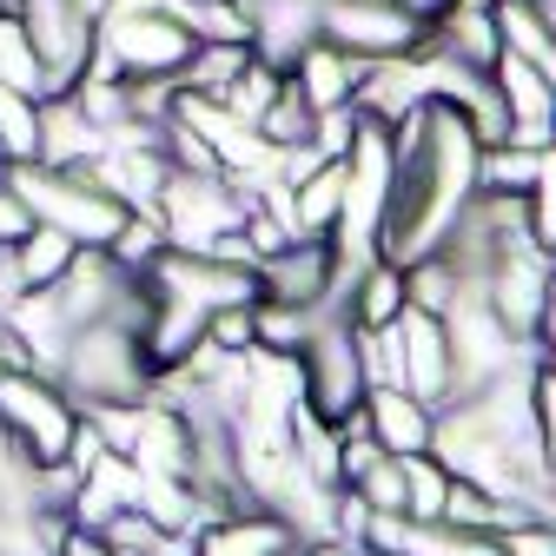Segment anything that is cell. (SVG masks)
<instances>
[{"mask_svg": "<svg viewBox=\"0 0 556 556\" xmlns=\"http://www.w3.org/2000/svg\"><path fill=\"white\" fill-rule=\"evenodd\" d=\"M0 87H14L27 100H47V74H40V60L14 21V8H0Z\"/></svg>", "mask_w": 556, "mask_h": 556, "instance_id": "obj_18", "label": "cell"}, {"mask_svg": "<svg viewBox=\"0 0 556 556\" xmlns=\"http://www.w3.org/2000/svg\"><path fill=\"white\" fill-rule=\"evenodd\" d=\"M344 491H352L371 517H404V464L397 457H378L358 483H344Z\"/></svg>", "mask_w": 556, "mask_h": 556, "instance_id": "obj_21", "label": "cell"}, {"mask_svg": "<svg viewBox=\"0 0 556 556\" xmlns=\"http://www.w3.org/2000/svg\"><path fill=\"white\" fill-rule=\"evenodd\" d=\"M0 431H8L40 470H60L80 431V404L47 371H0Z\"/></svg>", "mask_w": 556, "mask_h": 556, "instance_id": "obj_4", "label": "cell"}, {"mask_svg": "<svg viewBox=\"0 0 556 556\" xmlns=\"http://www.w3.org/2000/svg\"><path fill=\"white\" fill-rule=\"evenodd\" d=\"M549 179V147H483L477 153V192L523 199Z\"/></svg>", "mask_w": 556, "mask_h": 556, "instance_id": "obj_16", "label": "cell"}, {"mask_svg": "<svg viewBox=\"0 0 556 556\" xmlns=\"http://www.w3.org/2000/svg\"><path fill=\"white\" fill-rule=\"evenodd\" d=\"M205 344H213L219 358H252V352H258V331H252V305L213 312V318H205Z\"/></svg>", "mask_w": 556, "mask_h": 556, "instance_id": "obj_22", "label": "cell"}, {"mask_svg": "<svg viewBox=\"0 0 556 556\" xmlns=\"http://www.w3.org/2000/svg\"><path fill=\"white\" fill-rule=\"evenodd\" d=\"M47 378L80 410H126V404H147V391H153V365L139 352V331L126 318L66 331L60 352L47 358Z\"/></svg>", "mask_w": 556, "mask_h": 556, "instance_id": "obj_1", "label": "cell"}, {"mask_svg": "<svg viewBox=\"0 0 556 556\" xmlns=\"http://www.w3.org/2000/svg\"><path fill=\"white\" fill-rule=\"evenodd\" d=\"M8 8H14V21H21V34H27V47L40 60V74H47V100L74 93L87 80L93 40H100L87 8H80V0H8Z\"/></svg>", "mask_w": 556, "mask_h": 556, "instance_id": "obj_6", "label": "cell"}, {"mask_svg": "<svg viewBox=\"0 0 556 556\" xmlns=\"http://www.w3.org/2000/svg\"><path fill=\"white\" fill-rule=\"evenodd\" d=\"M27 232H34V213H27V205H21L8 186H0V258H8V252L27 239Z\"/></svg>", "mask_w": 556, "mask_h": 556, "instance_id": "obj_23", "label": "cell"}, {"mask_svg": "<svg viewBox=\"0 0 556 556\" xmlns=\"http://www.w3.org/2000/svg\"><path fill=\"white\" fill-rule=\"evenodd\" d=\"M404 464V517H417V523H431L438 510H444V491H451V470L425 451V457H397Z\"/></svg>", "mask_w": 556, "mask_h": 556, "instance_id": "obj_19", "label": "cell"}, {"mask_svg": "<svg viewBox=\"0 0 556 556\" xmlns=\"http://www.w3.org/2000/svg\"><path fill=\"white\" fill-rule=\"evenodd\" d=\"M483 14H491L497 27V47L517 53L523 66H536V74H549V0H483Z\"/></svg>", "mask_w": 556, "mask_h": 556, "instance_id": "obj_15", "label": "cell"}, {"mask_svg": "<svg viewBox=\"0 0 556 556\" xmlns=\"http://www.w3.org/2000/svg\"><path fill=\"white\" fill-rule=\"evenodd\" d=\"M358 549L365 556H504L497 536L457 530L444 517H431V523H417V517H371Z\"/></svg>", "mask_w": 556, "mask_h": 556, "instance_id": "obj_11", "label": "cell"}, {"mask_svg": "<svg viewBox=\"0 0 556 556\" xmlns=\"http://www.w3.org/2000/svg\"><path fill=\"white\" fill-rule=\"evenodd\" d=\"M318 40L338 47V53H352L365 66V60H404V53H417L425 27H417L397 0H325V8H318Z\"/></svg>", "mask_w": 556, "mask_h": 556, "instance_id": "obj_8", "label": "cell"}, {"mask_svg": "<svg viewBox=\"0 0 556 556\" xmlns=\"http://www.w3.org/2000/svg\"><path fill=\"white\" fill-rule=\"evenodd\" d=\"M358 417H365V438L384 457H425L431 451V431H438V410H425L417 397H404L397 384H371L365 404H358Z\"/></svg>", "mask_w": 556, "mask_h": 556, "instance_id": "obj_12", "label": "cell"}, {"mask_svg": "<svg viewBox=\"0 0 556 556\" xmlns=\"http://www.w3.org/2000/svg\"><path fill=\"white\" fill-rule=\"evenodd\" d=\"M338 305H344V325L352 331H391L404 318V271L384 258H365L352 271V286L338 292Z\"/></svg>", "mask_w": 556, "mask_h": 556, "instance_id": "obj_14", "label": "cell"}, {"mask_svg": "<svg viewBox=\"0 0 556 556\" xmlns=\"http://www.w3.org/2000/svg\"><path fill=\"white\" fill-rule=\"evenodd\" d=\"M0 371H34V358L21 352V338H14L8 325H0Z\"/></svg>", "mask_w": 556, "mask_h": 556, "instance_id": "obj_24", "label": "cell"}, {"mask_svg": "<svg viewBox=\"0 0 556 556\" xmlns=\"http://www.w3.org/2000/svg\"><path fill=\"white\" fill-rule=\"evenodd\" d=\"M299 365V410L312 417V425H344V417H358L365 404V358H358V331L344 325V312H325L312 325V338L292 352Z\"/></svg>", "mask_w": 556, "mask_h": 556, "instance_id": "obj_3", "label": "cell"}, {"mask_svg": "<svg viewBox=\"0 0 556 556\" xmlns=\"http://www.w3.org/2000/svg\"><path fill=\"white\" fill-rule=\"evenodd\" d=\"M0 186L34 213V226H53L60 239H74L80 252H106L119 239V226L132 219L119 199H106L87 173H66V166H40V160L0 166Z\"/></svg>", "mask_w": 556, "mask_h": 556, "instance_id": "obj_2", "label": "cell"}, {"mask_svg": "<svg viewBox=\"0 0 556 556\" xmlns=\"http://www.w3.org/2000/svg\"><path fill=\"white\" fill-rule=\"evenodd\" d=\"M147 292L153 299H173V305H192V312H232V305H258V271L252 265H226V258H205V252H160L147 271Z\"/></svg>", "mask_w": 556, "mask_h": 556, "instance_id": "obj_7", "label": "cell"}, {"mask_svg": "<svg viewBox=\"0 0 556 556\" xmlns=\"http://www.w3.org/2000/svg\"><path fill=\"white\" fill-rule=\"evenodd\" d=\"M278 87H286V74H271L265 60H245V66H239V80L219 93V106H226V113H239L245 126H258V119H265V106L278 100Z\"/></svg>", "mask_w": 556, "mask_h": 556, "instance_id": "obj_20", "label": "cell"}, {"mask_svg": "<svg viewBox=\"0 0 556 556\" xmlns=\"http://www.w3.org/2000/svg\"><path fill=\"white\" fill-rule=\"evenodd\" d=\"M74 258H80L74 239H60L53 226H34V232L8 252V271H14V286H21V292H53Z\"/></svg>", "mask_w": 556, "mask_h": 556, "instance_id": "obj_17", "label": "cell"}, {"mask_svg": "<svg viewBox=\"0 0 556 556\" xmlns=\"http://www.w3.org/2000/svg\"><path fill=\"white\" fill-rule=\"evenodd\" d=\"M384 338V358H391V384L404 397H417L425 410H444L451 404V344H444V318H425V312H410L378 331Z\"/></svg>", "mask_w": 556, "mask_h": 556, "instance_id": "obj_9", "label": "cell"}, {"mask_svg": "<svg viewBox=\"0 0 556 556\" xmlns=\"http://www.w3.org/2000/svg\"><path fill=\"white\" fill-rule=\"evenodd\" d=\"M106 556H153V549H106Z\"/></svg>", "mask_w": 556, "mask_h": 556, "instance_id": "obj_25", "label": "cell"}, {"mask_svg": "<svg viewBox=\"0 0 556 556\" xmlns=\"http://www.w3.org/2000/svg\"><path fill=\"white\" fill-rule=\"evenodd\" d=\"M292 93L312 106V119H325V113H344L352 106V93H358V80H365V66L352 60V53H338V47H325V40H312L299 60H292Z\"/></svg>", "mask_w": 556, "mask_h": 556, "instance_id": "obj_13", "label": "cell"}, {"mask_svg": "<svg viewBox=\"0 0 556 556\" xmlns=\"http://www.w3.org/2000/svg\"><path fill=\"white\" fill-rule=\"evenodd\" d=\"M338 292H344V271L325 239H292L278 258L258 265V299H271V305L325 312V305H338Z\"/></svg>", "mask_w": 556, "mask_h": 556, "instance_id": "obj_10", "label": "cell"}, {"mask_svg": "<svg viewBox=\"0 0 556 556\" xmlns=\"http://www.w3.org/2000/svg\"><path fill=\"white\" fill-rule=\"evenodd\" d=\"M245 205H252V192L232 186V179L173 173L166 192H160V205H153V219H160V232H166L173 252H213L226 232L245 226Z\"/></svg>", "mask_w": 556, "mask_h": 556, "instance_id": "obj_5", "label": "cell"}]
</instances>
